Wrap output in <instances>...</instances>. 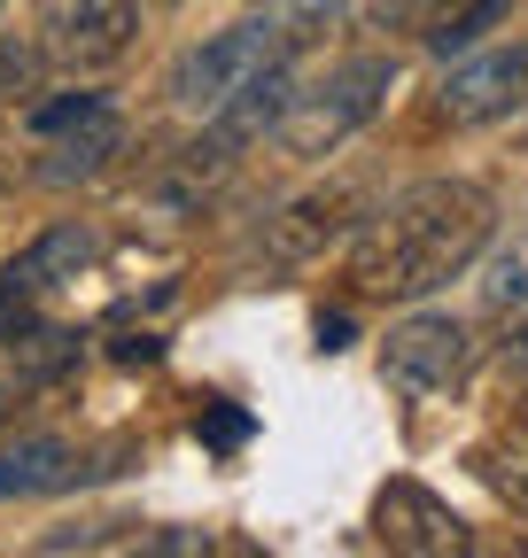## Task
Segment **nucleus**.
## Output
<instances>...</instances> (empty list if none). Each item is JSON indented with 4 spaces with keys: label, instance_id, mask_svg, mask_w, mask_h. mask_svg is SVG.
<instances>
[{
    "label": "nucleus",
    "instance_id": "obj_1",
    "mask_svg": "<svg viewBox=\"0 0 528 558\" xmlns=\"http://www.w3.org/2000/svg\"><path fill=\"white\" fill-rule=\"evenodd\" d=\"M497 233V202L475 179H412L350 233V288L365 303H420L475 271Z\"/></svg>",
    "mask_w": 528,
    "mask_h": 558
},
{
    "label": "nucleus",
    "instance_id": "obj_2",
    "mask_svg": "<svg viewBox=\"0 0 528 558\" xmlns=\"http://www.w3.org/2000/svg\"><path fill=\"white\" fill-rule=\"evenodd\" d=\"M388 86H396V62H388V54H350V62H335V70H326L319 86H303V94L288 101V117L273 124L280 156H296V163L335 156L358 124H373V109L388 101Z\"/></svg>",
    "mask_w": 528,
    "mask_h": 558
},
{
    "label": "nucleus",
    "instance_id": "obj_3",
    "mask_svg": "<svg viewBox=\"0 0 528 558\" xmlns=\"http://www.w3.org/2000/svg\"><path fill=\"white\" fill-rule=\"evenodd\" d=\"M288 54H296V32L280 24V9H264V16H241V24L211 32L203 47H187V54L171 62L164 94H171L179 109H194V117H211V109H226L249 78H264L273 62H288Z\"/></svg>",
    "mask_w": 528,
    "mask_h": 558
},
{
    "label": "nucleus",
    "instance_id": "obj_4",
    "mask_svg": "<svg viewBox=\"0 0 528 558\" xmlns=\"http://www.w3.org/2000/svg\"><path fill=\"white\" fill-rule=\"evenodd\" d=\"M467 373H475V326L451 318V311H412L381 333V380L412 403L451 396Z\"/></svg>",
    "mask_w": 528,
    "mask_h": 558
},
{
    "label": "nucleus",
    "instance_id": "obj_5",
    "mask_svg": "<svg viewBox=\"0 0 528 558\" xmlns=\"http://www.w3.org/2000/svg\"><path fill=\"white\" fill-rule=\"evenodd\" d=\"M428 109H435V124H451V132H467V124H497V117L528 109V39L475 47L467 62H451Z\"/></svg>",
    "mask_w": 528,
    "mask_h": 558
},
{
    "label": "nucleus",
    "instance_id": "obj_6",
    "mask_svg": "<svg viewBox=\"0 0 528 558\" xmlns=\"http://www.w3.org/2000/svg\"><path fill=\"white\" fill-rule=\"evenodd\" d=\"M132 39H141V0H62V9L47 16V32H39L47 62L55 70H79V78L124 62Z\"/></svg>",
    "mask_w": 528,
    "mask_h": 558
},
{
    "label": "nucleus",
    "instance_id": "obj_7",
    "mask_svg": "<svg viewBox=\"0 0 528 558\" xmlns=\"http://www.w3.org/2000/svg\"><path fill=\"white\" fill-rule=\"evenodd\" d=\"M373 543L396 550V558H467V550H475V527L458 520L435 488L388 481L381 497H373Z\"/></svg>",
    "mask_w": 528,
    "mask_h": 558
},
{
    "label": "nucleus",
    "instance_id": "obj_8",
    "mask_svg": "<svg viewBox=\"0 0 528 558\" xmlns=\"http://www.w3.org/2000/svg\"><path fill=\"white\" fill-rule=\"evenodd\" d=\"M343 233H358V194L350 186H319V194H296L273 226H264V248H273L280 264H311L326 256Z\"/></svg>",
    "mask_w": 528,
    "mask_h": 558
},
{
    "label": "nucleus",
    "instance_id": "obj_9",
    "mask_svg": "<svg viewBox=\"0 0 528 558\" xmlns=\"http://www.w3.org/2000/svg\"><path fill=\"white\" fill-rule=\"evenodd\" d=\"M288 101H296V70H288V62H273L264 78H249V86H241L226 109H211L203 124H211V140H218V148L233 156V148H256V140L288 117Z\"/></svg>",
    "mask_w": 528,
    "mask_h": 558
},
{
    "label": "nucleus",
    "instance_id": "obj_10",
    "mask_svg": "<svg viewBox=\"0 0 528 558\" xmlns=\"http://www.w3.org/2000/svg\"><path fill=\"white\" fill-rule=\"evenodd\" d=\"M62 481H71V450L47 435L0 450V497H32V488H62Z\"/></svg>",
    "mask_w": 528,
    "mask_h": 558
},
{
    "label": "nucleus",
    "instance_id": "obj_11",
    "mask_svg": "<svg viewBox=\"0 0 528 558\" xmlns=\"http://www.w3.org/2000/svg\"><path fill=\"white\" fill-rule=\"evenodd\" d=\"M482 311L490 318H528V233L520 241H505L490 264H482Z\"/></svg>",
    "mask_w": 528,
    "mask_h": 558
},
{
    "label": "nucleus",
    "instance_id": "obj_12",
    "mask_svg": "<svg viewBox=\"0 0 528 558\" xmlns=\"http://www.w3.org/2000/svg\"><path fill=\"white\" fill-rule=\"evenodd\" d=\"M475 473L490 481V497H497V505H513V512L528 520V427L482 442V450H475Z\"/></svg>",
    "mask_w": 528,
    "mask_h": 558
},
{
    "label": "nucleus",
    "instance_id": "obj_13",
    "mask_svg": "<svg viewBox=\"0 0 528 558\" xmlns=\"http://www.w3.org/2000/svg\"><path fill=\"white\" fill-rule=\"evenodd\" d=\"M467 0H365V16L381 24V32H412V39H428V32H443Z\"/></svg>",
    "mask_w": 528,
    "mask_h": 558
},
{
    "label": "nucleus",
    "instance_id": "obj_14",
    "mask_svg": "<svg viewBox=\"0 0 528 558\" xmlns=\"http://www.w3.org/2000/svg\"><path fill=\"white\" fill-rule=\"evenodd\" d=\"M505 9H513V0H467V9H458L443 32H428V47H435V54H451V47H475V39H482V32H490Z\"/></svg>",
    "mask_w": 528,
    "mask_h": 558
},
{
    "label": "nucleus",
    "instance_id": "obj_15",
    "mask_svg": "<svg viewBox=\"0 0 528 558\" xmlns=\"http://www.w3.org/2000/svg\"><path fill=\"white\" fill-rule=\"evenodd\" d=\"M203 427H211L218 442H241V411H203Z\"/></svg>",
    "mask_w": 528,
    "mask_h": 558
},
{
    "label": "nucleus",
    "instance_id": "obj_16",
    "mask_svg": "<svg viewBox=\"0 0 528 558\" xmlns=\"http://www.w3.org/2000/svg\"><path fill=\"white\" fill-rule=\"evenodd\" d=\"M513 418H520V427H528V380L513 388Z\"/></svg>",
    "mask_w": 528,
    "mask_h": 558
},
{
    "label": "nucleus",
    "instance_id": "obj_17",
    "mask_svg": "<svg viewBox=\"0 0 528 558\" xmlns=\"http://www.w3.org/2000/svg\"><path fill=\"white\" fill-rule=\"evenodd\" d=\"M513 357H528V318H520V326H513Z\"/></svg>",
    "mask_w": 528,
    "mask_h": 558
},
{
    "label": "nucleus",
    "instance_id": "obj_18",
    "mask_svg": "<svg viewBox=\"0 0 528 558\" xmlns=\"http://www.w3.org/2000/svg\"><path fill=\"white\" fill-rule=\"evenodd\" d=\"M0 418H9V403H0Z\"/></svg>",
    "mask_w": 528,
    "mask_h": 558
}]
</instances>
